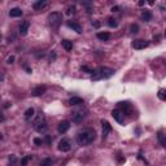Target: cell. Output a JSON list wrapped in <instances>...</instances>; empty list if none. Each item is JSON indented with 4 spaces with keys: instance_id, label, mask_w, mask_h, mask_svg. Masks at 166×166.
I'll list each match as a JSON object with an SVG mask.
<instances>
[{
    "instance_id": "obj_1",
    "label": "cell",
    "mask_w": 166,
    "mask_h": 166,
    "mask_svg": "<svg viewBox=\"0 0 166 166\" xmlns=\"http://www.w3.org/2000/svg\"><path fill=\"white\" fill-rule=\"evenodd\" d=\"M116 71L110 68H107V66H100L96 70H93L92 77H91V81H101V79H108L112 75H114Z\"/></svg>"
},
{
    "instance_id": "obj_2",
    "label": "cell",
    "mask_w": 166,
    "mask_h": 166,
    "mask_svg": "<svg viewBox=\"0 0 166 166\" xmlns=\"http://www.w3.org/2000/svg\"><path fill=\"white\" fill-rule=\"evenodd\" d=\"M93 139H95V131L91 129L83 130V131L78 132V135H77V142H78L79 145L90 144V143L93 142Z\"/></svg>"
},
{
    "instance_id": "obj_3",
    "label": "cell",
    "mask_w": 166,
    "mask_h": 166,
    "mask_svg": "<svg viewBox=\"0 0 166 166\" xmlns=\"http://www.w3.org/2000/svg\"><path fill=\"white\" fill-rule=\"evenodd\" d=\"M34 129L37 130L38 132H46L47 129H48L46 117H44V114L42 112L37 116V118H35V121H34Z\"/></svg>"
},
{
    "instance_id": "obj_4",
    "label": "cell",
    "mask_w": 166,
    "mask_h": 166,
    "mask_svg": "<svg viewBox=\"0 0 166 166\" xmlns=\"http://www.w3.org/2000/svg\"><path fill=\"white\" fill-rule=\"evenodd\" d=\"M48 22L52 29H57L62 22V15L59 12H52L51 15L48 16Z\"/></svg>"
},
{
    "instance_id": "obj_5",
    "label": "cell",
    "mask_w": 166,
    "mask_h": 166,
    "mask_svg": "<svg viewBox=\"0 0 166 166\" xmlns=\"http://www.w3.org/2000/svg\"><path fill=\"white\" fill-rule=\"evenodd\" d=\"M149 46V43L147 40H142V39H136V40H132L131 47L134 49H144Z\"/></svg>"
},
{
    "instance_id": "obj_6",
    "label": "cell",
    "mask_w": 166,
    "mask_h": 166,
    "mask_svg": "<svg viewBox=\"0 0 166 166\" xmlns=\"http://www.w3.org/2000/svg\"><path fill=\"white\" fill-rule=\"evenodd\" d=\"M84 112L83 110H74L73 114H71V117H73V122L75 123H81L83 121V118H84Z\"/></svg>"
},
{
    "instance_id": "obj_7",
    "label": "cell",
    "mask_w": 166,
    "mask_h": 166,
    "mask_svg": "<svg viewBox=\"0 0 166 166\" xmlns=\"http://www.w3.org/2000/svg\"><path fill=\"white\" fill-rule=\"evenodd\" d=\"M112 117L114 118L118 123H121V124L124 122V114L121 112L120 109H114V110H113V112H112Z\"/></svg>"
},
{
    "instance_id": "obj_8",
    "label": "cell",
    "mask_w": 166,
    "mask_h": 166,
    "mask_svg": "<svg viewBox=\"0 0 166 166\" xmlns=\"http://www.w3.org/2000/svg\"><path fill=\"white\" fill-rule=\"evenodd\" d=\"M57 148H59V151H61V152H69L71 149V145H70V143H69V140L62 139V140H60Z\"/></svg>"
},
{
    "instance_id": "obj_9",
    "label": "cell",
    "mask_w": 166,
    "mask_h": 166,
    "mask_svg": "<svg viewBox=\"0 0 166 166\" xmlns=\"http://www.w3.org/2000/svg\"><path fill=\"white\" fill-rule=\"evenodd\" d=\"M69 129H70V122H69V121H62V122H60L59 126H57V131H59L60 134H65Z\"/></svg>"
},
{
    "instance_id": "obj_10",
    "label": "cell",
    "mask_w": 166,
    "mask_h": 166,
    "mask_svg": "<svg viewBox=\"0 0 166 166\" xmlns=\"http://www.w3.org/2000/svg\"><path fill=\"white\" fill-rule=\"evenodd\" d=\"M101 124H103V139H105V138L109 135V132L112 131V126H110V123L105 120L101 121Z\"/></svg>"
},
{
    "instance_id": "obj_11",
    "label": "cell",
    "mask_w": 166,
    "mask_h": 166,
    "mask_svg": "<svg viewBox=\"0 0 166 166\" xmlns=\"http://www.w3.org/2000/svg\"><path fill=\"white\" fill-rule=\"evenodd\" d=\"M46 90H47L46 86H38V87H35L34 90L31 91V95L33 96H42L46 92Z\"/></svg>"
},
{
    "instance_id": "obj_12",
    "label": "cell",
    "mask_w": 166,
    "mask_h": 166,
    "mask_svg": "<svg viewBox=\"0 0 166 166\" xmlns=\"http://www.w3.org/2000/svg\"><path fill=\"white\" fill-rule=\"evenodd\" d=\"M29 27H30V22L29 21L22 22V24L20 25V35L25 37V35L27 34V31H29Z\"/></svg>"
},
{
    "instance_id": "obj_13",
    "label": "cell",
    "mask_w": 166,
    "mask_h": 166,
    "mask_svg": "<svg viewBox=\"0 0 166 166\" xmlns=\"http://www.w3.org/2000/svg\"><path fill=\"white\" fill-rule=\"evenodd\" d=\"M120 110L123 114H130L132 109H131V105L129 103H120Z\"/></svg>"
},
{
    "instance_id": "obj_14",
    "label": "cell",
    "mask_w": 166,
    "mask_h": 166,
    "mask_svg": "<svg viewBox=\"0 0 166 166\" xmlns=\"http://www.w3.org/2000/svg\"><path fill=\"white\" fill-rule=\"evenodd\" d=\"M68 26L70 27V29H73L75 33H78V34H81V33H82V26L79 24H77V22L68 21Z\"/></svg>"
},
{
    "instance_id": "obj_15",
    "label": "cell",
    "mask_w": 166,
    "mask_h": 166,
    "mask_svg": "<svg viewBox=\"0 0 166 166\" xmlns=\"http://www.w3.org/2000/svg\"><path fill=\"white\" fill-rule=\"evenodd\" d=\"M47 5H48V1H46V0H39V1H37L34 4V9L35 10H42V9H44Z\"/></svg>"
},
{
    "instance_id": "obj_16",
    "label": "cell",
    "mask_w": 166,
    "mask_h": 166,
    "mask_svg": "<svg viewBox=\"0 0 166 166\" xmlns=\"http://www.w3.org/2000/svg\"><path fill=\"white\" fill-rule=\"evenodd\" d=\"M9 16L10 17H21L22 16L21 8H12V9L9 10Z\"/></svg>"
},
{
    "instance_id": "obj_17",
    "label": "cell",
    "mask_w": 166,
    "mask_h": 166,
    "mask_svg": "<svg viewBox=\"0 0 166 166\" xmlns=\"http://www.w3.org/2000/svg\"><path fill=\"white\" fill-rule=\"evenodd\" d=\"M61 46L64 47V49H65V51H68V52H70L71 49H73V43H71V42H69V40H66V39L61 40Z\"/></svg>"
},
{
    "instance_id": "obj_18",
    "label": "cell",
    "mask_w": 166,
    "mask_h": 166,
    "mask_svg": "<svg viewBox=\"0 0 166 166\" xmlns=\"http://www.w3.org/2000/svg\"><path fill=\"white\" fill-rule=\"evenodd\" d=\"M34 113H35V110L33 109V108H29V109L25 112V120H26V121H30L33 117H34Z\"/></svg>"
},
{
    "instance_id": "obj_19",
    "label": "cell",
    "mask_w": 166,
    "mask_h": 166,
    "mask_svg": "<svg viewBox=\"0 0 166 166\" xmlns=\"http://www.w3.org/2000/svg\"><path fill=\"white\" fill-rule=\"evenodd\" d=\"M69 104L70 105H82L83 104V99L81 98H71L69 100Z\"/></svg>"
},
{
    "instance_id": "obj_20",
    "label": "cell",
    "mask_w": 166,
    "mask_h": 166,
    "mask_svg": "<svg viewBox=\"0 0 166 166\" xmlns=\"http://www.w3.org/2000/svg\"><path fill=\"white\" fill-rule=\"evenodd\" d=\"M98 38L100 40L107 42V40L110 39V34H109V33H98Z\"/></svg>"
},
{
    "instance_id": "obj_21",
    "label": "cell",
    "mask_w": 166,
    "mask_h": 166,
    "mask_svg": "<svg viewBox=\"0 0 166 166\" xmlns=\"http://www.w3.org/2000/svg\"><path fill=\"white\" fill-rule=\"evenodd\" d=\"M142 18L144 21H151L152 20V13L149 10H143L142 12Z\"/></svg>"
},
{
    "instance_id": "obj_22",
    "label": "cell",
    "mask_w": 166,
    "mask_h": 166,
    "mask_svg": "<svg viewBox=\"0 0 166 166\" xmlns=\"http://www.w3.org/2000/svg\"><path fill=\"white\" fill-rule=\"evenodd\" d=\"M33 157L31 156H25L21 158V166H27V164H29V161H31Z\"/></svg>"
},
{
    "instance_id": "obj_23",
    "label": "cell",
    "mask_w": 166,
    "mask_h": 166,
    "mask_svg": "<svg viewBox=\"0 0 166 166\" xmlns=\"http://www.w3.org/2000/svg\"><path fill=\"white\" fill-rule=\"evenodd\" d=\"M108 25H109L110 27H117L118 26V22L116 18H113V17H110V18H108Z\"/></svg>"
},
{
    "instance_id": "obj_24",
    "label": "cell",
    "mask_w": 166,
    "mask_h": 166,
    "mask_svg": "<svg viewBox=\"0 0 166 166\" xmlns=\"http://www.w3.org/2000/svg\"><path fill=\"white\" fill-rule=\"evenodd\" d=\"M157 96H158L160 100L166 101V90H160L158 93H157Z\"/></svg>"
},
{
    "instance_id": "obj_25",
    "label": "cell",
    "mask_w": 166,
    "mask_h": 166,
    "mask_svg": "<svg viewBox=\"0 0 166 166\" xmlns=\"http://www.w3.org/2000/svg\"><path fill=\"white\" fill-rule=\"evenodd\" d=\"M39 166H52V160L49 158V157H47V158H44L43 161L40 162Z\"/></svg>"
},
{
    "instance_id": "obj_26",
    "label": "cell",
    "mask_w": 166,
    "mask_h": 166,
    "mask_svg": "<svg viewBox=\"0 0 166 166\" xmlns=\"http://www.w3.org/2000/svg\"><path fill=\"white\" fill-rule=\"evenodd\" d=\"M158 142L166 148V139H165L164 135H162V132H158Z\"/></svg>"
},
{
    "instance_id": "obj_27",
    "label": "cell",
    "mask_w": 166,
    "mask_h": 166,
    "mask_svg": "<svg viewBox=\"0 0 166 166\" xmlns=\"http://www.w3.org/2000/svg\"><path fill=\"white\" fill-rule=\"evenodd\" d=\"M130 31L134 33V34H136V33L139 31V26H138L136 24H132L131 26H130Z\"/></svg>"
},
{
    "instance_id": "obj_28",
    "label": "cell",
    "mask_w": 166,
    "mask_h": 166,
    "mask_svg": "<svg viewBox=\"0 0 166 166\" xmlns=\"http://www.w3.org/2000/svg\"><path fill=\"white\" fill-rule=\"evenodd\" d=\"M34 143H35V144H37V145H42V143H43V140L39 139V138H35V139H34Z\"/></svg>"
},
{
    "instance_id": "obj_29",
    "label": "cell",
    "mask_w": 166,
    "mask_h": 166,
    "mask_svg": "<svg viewBox=\"0 0 166 166\" xmlns=\"http://www.w3.org/2000/svg\"><path fill=\"white\" fill-rule=\"evenodd\" d=\"M13 61H15V57L13 56H10V57H8L7 59V64H13Z\"/></svg>"
},
{
    "instance_id": "obj_30",
    "label": "cell",
    "mask_w": 166,
    "mask_h": 166,
    "mask_svg": "<svg viewBox=\"0 0 166 166\" xmlns=\"http://www.w3.org/2000/svg\"><path fill=\"white\" fill-rule=\"evenodd\" d=\"M56 60V53H51V56H49V61H55Z\"/></svg>"
},
{
    "instance_id": "obj_31",
    "label": "cell",
    "mask_w": 166,
    "mask_h": 166,
    "mask_svg": "<svg viewBox=\"0 0 166 166\" xmlns=\"http://www.w3.org/2000/svg\"><path fill=\"white\" fill-rule=\"evenodd\" d=\"M46 143L47 144H51V136H49V135H46Z\"/></svg>"
},
{
    "instance_id": "obj_32",
    "label": "cell",
    "mask_w": 166,
    "mask_h": 166,
    "mask_svg": "<svg viewBox=\"0 0 166 166\" xmlns=\"http://www.w3.org/2000/svg\"><path fill=\"white\" fill-rule=\"evenodd\" d=\"M74 10H75V8H69V9H68V12H66V13H68V15H71V13H74Z\"/></svg>"
},
{
    "instance_id": "obj_33",
    "label": "cell",
    "mask_w": 166,
    "mask_h": 166,
    "mask_svg": "<svg viewBox=\"0 0 166 166\" xmlns=\"http://www.w3.org/2000/svg\"><path fill=\"white\" fill-rule=\"evenodd\" d=\"M9 161L12 162V164H15V162H16V157H15V156H10V157H9Z\"/></svg>"
},
{
    "instance_id": "obj_34",
    "label": "cell",
    "mask_w": 166,
    "mask_h": 166,
    "mask_svg": "<svg viewBox=\"0 0 166 166\" xmlns=\"http://www.w3.org/2000/svg\"><path fill=\"white\" fill-rule=\"evenodd\" d=\"M112 10H113V12H117V10H118V7H113Z\"/></svg>"
},
{
    "instance_id": "obj_35",
    "label": "cell",
    "mask_w": 166,
    "mask_h": 166,
    "mask_svg": "<svg viewBox=\"0 0 166 166\" xmlns=\"http://www.w3.org/2000/svg\"><path fill=\"white\" fill-rule=\"evenodd\" d=\"M92 25H95V27H99V26H100V24H99V22H95V24H92Z\"/></svg>"
},
{
    "instance_id": "obj_36",
    "label": "cell",
    "mask_w": 166,
    "mask_h": 166,
    "mask_svg": "<svg viewBox=\"0 0 166 166\" xmlns=\"http://www.w3.org/2000/svg\"><path fill=\"white\" fill-rule=\"evenodd\" d=\"M165 37H166V30H165Z\"/></svg>"
}]
</instances>
